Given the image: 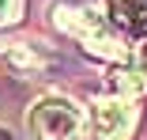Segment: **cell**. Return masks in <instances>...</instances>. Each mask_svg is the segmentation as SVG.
<instances>
[{
    "label": "cell",
    "mask_w": 147,
    "mask_h": 140,
    "mask_svg": "<svg viewBox=\"0 0 147 140\" xmlns=\"http://www.w3.org/2000/svg\"><path fill=\"white\" fill-rule=\"evenodd\" d=\"M113 4H117V0H113Z\"/></svg>",
    "instance_id": "9c48e42d"
},
{
    "label": "cell",
    "mask_w": 147,
    "mask_h": 140,
    "mask_svg": "<svg viewBox=\"0 0 147 140\" xmlns=\"http://www.w3.org/2000/svg\"><path fill=\"white\" fill-rule=\"evenodd\" d=\"M136 129V106L128 99H98L87 110V133L91 140H128Z\"/></svg>",
    "instance_id": "3957f363"
},
{
    "label": "cell",
    "mask_w": 147,
    "mask_h": 140,
    "mask_svg": "<svg viewBox=\"0 0 147 140\" xmlns=\"http://www.w3.org/2000/svg\"><path fill=\"white\" fill-rule=\"evenodd\" d=\"M0 136H4V133H0Z\"/></svg>",
    "instance_id": "30bf717a"
},
{
    "label": "cell",
    "mask_w": 147,
    "mask_h": 140,
    "mask_svg": "<svg viewBox=\"0 0 147 140\" xmlns=\"http://www.w3.org/2000/svg\"><path fill=\"white\" fill-rule=\"evenodd\" d=\"M53 27L57 31L72 34L87 53H94L102 61H117L125 53V42L117 34V27L109 23V15L98 4H87V0H57L49 8Z\"/></svg>",
    "instance_id": "6da1fadb"
},
{
    "label": "cell",
    "mask_w": 147,
    "mask_h": 140,
    "mask_svg": "<svg viewBox=\"0 0 147 140\" xmlns=\"http://www.w3.org/2000/svg\"><path fill=\"white\" fill-rule=\"evenodd\" d=\"M109 83H113V95L117 99H128V102L140 99V95H147V76H143L140 65H121Z\"/></svg>",
    "instance_id": "5b68a950"
},
{
    "label": "cell",
    "mask_w": 147,
    "mask_h": 140,
    "mask_svg": "<svg viewBox=\"0 0 147 140\" xmlns=\"http://www.w3.org/2000/svg\"><path fill=\"white\" fill-rule=\"evenodd\" d=\"M4 61L19 72V76H42L53 57H49V49L42 42H8L4 46Z\"/></svg>",
    "instance_id": "277c9868"
},
{
    "label": "cell",
    "mask_w": 147,
    "mask_h": 140,
    "mask_svg": "<svg viewBox=\"0 0 147 140\" xmlns=\"http://www.w3.org/2000/svg\"><path fill=\"white\" fill-rule=\"evenodd\" d=\"M87 125L83 106L68 95H42L30 102L26 110V129H30L38 140H76Z\"/></svg>",
    "instance_id": "7a4b0ae2"
},
{
    "label": "cell",
    "mask_w": 147,
    "mask_h": 140,
    "mask_svg": "<svg viewBox=\"0 0 147 140\" xmlns=\"http://www.w3.org/2000/svg\"><path fill=\"white\" fill-rule=\"evenodd\" d=\"M140 68H143V76H147V42L140 46Z\"/></svg>",
    "instance_id": "ba28073f"
},
{
    "label": "cell",
    "mask_w": 147,
    "mask_h": 140,
    "mask_svg": "<svg viewBox=\"0 0 147 140\" xmlns=\"http://www.w3.org/2000/svg\"><path fill=\"white\" fill-rule=\"evenodd\" d=\"M23 12V0H0V27H11Z\"/></svg>",
    "instance_id": "52a82bcc"
},
{
    "label": "cell",
    "mask_w": 147,
    "mask_h": 140,
    "mask_svg": "<svg viewBox=\"0 0 147 140\" xmlns=\"http://www.w3.org/2000/svg\"><path fill=\"white\" fill-rule=\"evenodd\" d=\"M117 12H125V27L147 31V0H117Z\"/></svg>",
    "instance_id": "8992f818"
}]
</instances>
